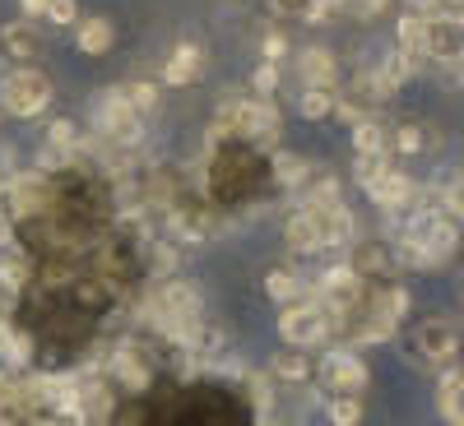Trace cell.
Returning <instances> with one entry per match:
<instances>
[{
    "instance_id": "cell-1",
    "label": "cell",
    "mask_w": 464,
    "mask_h": 426,
    "mask_svg": "<svg viewBox=\"0 0 464 426\" xmlns=\"http://www.w3.org/2000/svg\"><path fill=\"white\" fill-rule=\"evenodd\" d=\"M455 251V222L441 209H413L400 232V260L413 269H437Z\"/></svg>"
},
{
    "instance_id": "cell-2",
    "label": "cell",
    "mask_w": 464,
    "mask_h": 426,
    "mask_svg": "<svg viewBox=\"0 0 464 426\" xmlns=\"http://www.w3.org/2000/svg\"><path fill=\"white\" fill-rule=\"evenodd\" d=\"M353 241V213L343 204H302L288 218V246L297 255H312V251H330V246H348Z\"/></svg>"
},
{
    "instance_id": "cell-3",
    "label": "cell",
    "mask_w": 464,
    "mask_h": 426,
    "mask_svg": "<svg viewBox=\"0 0 464 426\" xmlns=\"http://www.w3.org/2000/svg\"><path fill=\"white\" fill-rule=\"evenodd\" d=\"M93 126H98L107 139H116V144H135V139L144 135V116L126 102L121 89H107V93H98V102H93Z\"/></svg>"
},
{
    "instance_id": "cell-4",
    "label": "cell",
    "mask_w": 464,
    "mask_h": 426,
    "mask_svg": "<svg viewBox=\"0 0 464 426\" xmlns=\"http://www.w3.org/2000/svg\"><path fill=\"white\" fill-rule=\"evenodd\" d=\"M52 102V84H47V74H37V70H14L0 80V107H5L10 116H37Z\"/></svg>"
},
{
    "instance_id": "cell-5",
    "label": "cell",
    "mask_w": 464,
    "mask_h": 426,
    "mask_svg": "<svg viewBox=\"0 0 464 426\" xmlns=\"http://www.w3.org/2000/svg\"><path fill=\"white\" fill-rule=\"evenodd\" d=\"M279 334H284V343H293L302 353V347L330 338V311H321V306H312V301H293L279 316Z\"/></svg>"
},
{
    "instance_id": "cell-6",
    "label": "cell",
    "mask_w": 464,
    "mask_h": 426,
    "mask_svg": "<svg viewBox=\"0 0 464 426\" xmlns=\"http://www.w3.org/2000/svg\"><path fill=\"white\" fill-rule=\"evenodd\" d=\"M321 384H330L334 394H358L367 384V366L353 353H330L321 362Z\"/></svg>"
},
{
    "instance_id": "cell-7",
    "label": "cell",
    "mask_w": 464,
    "mask_h": 426,
    "mask_svg": "<svg viewBox=\"0 0 464 426\" xmlns=\"http://www.w3.org/2000/svg\"><path fill=\"white\" fill-rule=\"evenodd\" d=\"M0 200H10L14 218H33V213L47 209L52 190H47V181H37V176H19V181H10L5 190H0Z\"/></svg>"
},
{
    "instance_id": "cell-8",
    "label": "cell",
    "mask_w": 464,
    "mask_h": 426,
    "mask_svg": "<svg viewBox=\"0 0 464 426\" xmlns=\"http://www.w3.org/2000/svg\"><path fill=\"white\" fill-rule=\"evenodd\" d=\"M413 347L428 362H446V357H455V347H459V329L450 320H428L413 334Z\"/></svg>"
},
{
    "instance_id": "cell-9",
    "label": "cell",
    "mask_w": 464,
    "mask_h": 426,
    "mask_svg": "<svg viewBox=\"0 0 464 426\" xmlns=\"http://www.w3.org/2000/svg\"><path fill=\"white\" fill-rule=\"evenodd\" d=\"M367 195L381 204V209H409L413 213V195H418V185L404 176V172H385V176H376L372 185H367Z\"/></svg>"
},
{
    "instance_id": "cell-10",
    "label": "cell",
    "mask_w": 464,
    "mask_h": 426,
    "mask_svg": "<svg viewBox=\"0 0 464 426\" xmlns=\"http://www.w3.org/2000/svg\"><path fill=\"white\" fill-rule=\"evenodd\" d=\"M297 70H302L306 89H325V93H334V56H330L325 47H312V52H302Z\"/></svg>"
},
{
    "instance_id": "cell-11",
    "label": "cell",
    "mask_w": 464,
    "mask_h": 426,
    "mask_svg": "<svg viewBox=\"0 0 464 426\" xmlns=\"http://www.w3.org/2000/svg\"><path fill=\"white\" fill-rule=\"evenodd\" d=\"M459 394H464V375H459V366H450V371L441 375V390H437V412H441L450 426L464 421V403H459Z\"/></svg>"
},
{
    "instance_id": "cell-12",
    "label": "cell",
    "mask_w": 464,
    "mask_h": 426,
    "mask_svg": "<svg viewBox=\"0 0 464 426\" xmlns=\"http://www.w3.org/2000/svg\"><path fill=\"white\" fill-rule=\"evenodd\" d=\"M400 56L409 65L428 56V19H418V14H404L400 19Z\"/></svg>"
},
{
    "instance_id": "cell-13",
    "label": "cell",
    "mask_w": 464,
    "mask_h": 426,
    "mask_svg": "<svg viewBox=\"0 0 464 426\" xmlns=\"http://www.w3.org/2000/svg\"><path fill=\"white\" fill-rule=\"evenodd\" d=\"M200 70H205V52H200V47H177V52H172V61H168V70H163V80L181 89V84L196 80Z\"/></svg>"
},
{
    "instance_id": "cell-14",
    "label": "cell",
    "mask_w": 464,
    "mask_h": 426,
    "mask_svg": "<svg viewBox=\"0 0 464 426\" xmlns=\"http://www.w3.org/2000/svg\"><path fill=\"white\" fill-rule=\"evenodd\" d=\"M43 163H47V167L74 163V126H70V121H56V126H52L47 148H43Z\"/></svg>"
},
{
    "instance_id": "cell-15",
    "label": "cell",
    "mask_w": 464,
    "mask_h": 426,
    "mask_svg": "<svg viewBox=\"0 0 464 426\" xmlns=\"http://www.w3.org/2000/svg\"><path fill=\"white\" fill-rule=\"evenodd\" d=\"M80 52H89V56L111 52V24L107 19H84L80 24Z\"/></svg>"
},
{
    "instance_id": "cell-16",
    "label": "cell",
    "mask_w": 464,
    "mask_h": 426,
    "mask_svg": "<svg viewBox=\"0 0 464 426\" xmlns=\"http://www.w3.org/2000/svg\"><path fill=\"white\" fill-rule=\"evenodd\" d=\"M24 362H28V338L0 320V366H24Z\"/></svg>"
},
{
    "instance_id": "cell-17",
    "label": "cell",
    "mask_w": 464,
    "mask_h": 426,
    "mask_svg": "<svg viewBox=\"0 0 464 426\" xmlns=\"http://www.w3.org/2000/svg\"><path fill=\"white\" fill-rule=\"evenodd\" d=\"M353 144H358V158H376V153H385V130L376 121H358L353 126Z\"/></svg>"
},
{
    "instance_id": "cell-18",
    "label": "cell",
    "mask_w": 464,
    "mask_h": 426,
    "mask_svg": "<svg viewBox=\"0 0 464 426\" xmlns=\"http://www.w3.org/2000/svg\"><path fill=\"white\" fill-rule=\"evenodd\" d=\"M0 43H5L10 56H33V52H37V33H33L28 24H10L5 33H0Z\"/></svg>"
},
{
    "instance_id": "cell-19",
    "label": "cell",
    "mask_w": 464,
    "mask_h": 426,
    "mask_svg": "<svg viewBox=\"0 0 464 426\" xmlns=\"http://www.w3.org/2000/svg\"><path fill=\"white\" fill-rule=\"evenodd\" d=\"M24 279H28V260H24L19 251H10V246H0V283L19 288Z\"/></svg>"
},
{
    "instance_id": "cell-20",
    "label": "cell",
    "mask_w": 464,
    "mask_h": 426,
    "mask_svg": "<svg viewBox=\"0 0 464 426\" xmlns=\"http://www.w3.org/2000/svg\"><path fill=\"white\" fill-rule=\"evenodd\" d=\"M306 371H312V366H306V357H302V353H293V347L275 357V375H279V380H293V384H302V380H306Z\"/></svg>"
},
{
    "instance_id": "cell-21",
    "label": "cell",
    "mask_w": 464,
    "mask_h": 426,
    "mask_svg": "<svg viewBox=\"0 0 464 426\" xmlns=\"http://www.w3.org/2000/svg\"><path fill=\"white\" fill-rule=\"evenodd\" d=\"M358 417H362V403L353 394H334L330 399V421L334 426H358Z\"/></svg>"
},
{
    "instance_id": "cell-22",
    "label": "cell",
    "mask_w": 464,
    "mask_h": 426,
    "mask_svg": "<svg viewBox=\"0 0 464 426\" xmlns=\"http://www.w3.org/2000/svg\"><path fill=\"white\" fill-rule=\"evenodd\" d=\"M275 172H279L284 185H297V181H306V172H312V167H306L302 158H293V153H279V158H275Z\"/></svg>"
},
{
    "instance_id": "cell-23",
    "label": "cell",
    "mask_w": 464,
    "mask_h": 426,
    "mask_svg": "<svg viewBox=\"0 0 464 426\" xmlns=\"http://www.w3.org/2000/svg\"><path fill=\"white\" fill-rule=\"evenodd\" d=\"M334 107V93H325V89H306L302 93V116H312V121H316V116H325Z\"/></svg>"
},
{
    "instance_id": "cell-24",
    "label": "cell",
    "mask_w": 464,
    "mask_h": 426,
    "mask_svg": "<svg viewBox=\"0 0 464 426\" xmlns=\"http://www.w3.org/2000/svg\"><path fill=\"white\" fill-rule=\"evenodd\" d=\"M121 93H126V102H130V107H135L140 116H149V111H153V102H159V93H153V84H126Z\"/></svg>"
},
{
    "instance_id": "cell-25",
    "label": "cell",
    "mask_w": 464,
    "mask_h": 426,
    "mask_svg": "<svg viewBox=\"0 0 464 426\" xmlns=\"http://www.w3.org/2000/svg\"><path fill=\"white\" fill-rule=\"evenodd\" d=\"M269 297H279V301H293L297 292H302V283H297V274H284V269H279V274H269Z\"/></svg>"
},
{
    "instance_id": "cell-26",
    "label": "cell",
    "mask_w": 464,
    "mask_h": 426,
    "mask_svg": "<svg viewBox=\"0 0 464 426\" xmlns=\"http://www.w3.org/2000/svg\"><path fill=\"white\" fill-rule=\"evenodd\" d=\"M116 371H121V380L126 384H149V371L135 362V353H116V362H111Z\"/></svg>"
},
{
    "instance_id": "cell-27",
    "label": "cell",
    "mask_w": 464,
    "mask_h": 426,
    "mask_svg": "<svg viewBox=\"0 0 464 426\" xmlns=\"http://www.w3.org/2000/svg\"><path fill=\"white\" fill-rule=\"evenodd\" d=\"M391 172V163H385V153H376V158H358V181L362 185H372L376 176H385Z\"/></svg>"
},
{
    "instance_id": "cell-28",
    "label": "cell",
    "mask_w": 464,
    "mask_h": 426,
    "mask_svg": "<svg viewBox=\"0 0 464 426\" xmlns=\"http://www.w3.org/2000/svg\"><path fill=\"white\" fill-rule=\"evenodd\" d=\"M52 24H74V14H80V10H74V0H47V10H43Z\"/></svg>"
},
{
    "instance_id": "cell-29",
    "label": "cell",
    "mask_w": 464,
    "mask_h": 426,
    "mask_svg": "<svg viewBox=\"0 0 464 426\" xmlns=\"http://www.w3.org/2000/svg\"><path fill=\"white\" fill-rule=\"evenodd\" d=\"M246 384H251V399H256V408H269V403H275V390H269V380H265V375H251Z\"/></svg>"
},
{
    "instance_id": "cell-30",
    "label": "cell",
    "mask_w": 464,
    "mask_h": 426,
    "mask_svg": "<svg viewBox=\"0 0 464 426\" xmlns=\"http://www.w3.org/2000/svg\"><path fill=\"white\" fill-rule=\"evenodd\" d=\"M275 84H279V70L265 61V65L256 70V89H260V98H265V93H275Z\"/></svg>"
},
{
    "instance_id": "cell-31",
    "label": "cell",
    "mask_w": 464,
    "mask_h": 426,
    "mask_svg": "<svg viewBox=\"0 0 464 426\" xmlns=\"http://www.w3.org/2000/svg\"><path fill=\"white\" fill-rule=\"evenodd\" d=\"M284 52H288V43H284V37H279V33H269V37H265V61H269V65H275V61L284 56Z\"/></svg>"
},
{
    "instance_id": "cell-32",
    "label": "cell",
    "mask_w": 464,
    "mask_h": 426,
    "mask_svg": "<svg viewBox=\"0 0 464 426\" xmlns=\"http://www.w3.org/2000/svg\"><path fill=\"white\" fill-rule=\"evenodd\" d=\"M418 144H422V139H418V130H413V126H404V130L395 135V148H404V153H413Z\"/></svg>"
},
{
    "instance_id": "cell-33",
    "label": "cell",
    "mask_w": 464,
    "mask_h": 426,
    "mask_svg": "<svg viewBox=\"0 0 464 426\" xmlns=\"http://www.w3.org/2000/svg\"><path fill=\"white\" fill-rule=\"evenodd\" d=\"M5 185H10V148L0 144V190H5Z\"/></svg>"
},
{
    "instance_id": "cell-34",
    "label": "cell",
    "mask_w": 464,
    "mask_h": 426,
    "mask_svg": "<svg viewBox=\"0 0 464 426\" xmlns=\"http://www.w3.org/2000/svg\"><path fill=\"white\" fill-rule=\"evenodd\" d=\"M43 10H47V0H24V14H33V19H37Z\"/></svg>"
},
{
    "instance_id": "cell-35",
    "label": "cell",
    "mask_w": 464,
    "mask_h": 426,
    "mask_svg": "<svg viewBox=\"0 0 464 426\" xmlns=\"http://www.w3.org/2000/svg\"><path fill=\"white\" fill-rule=\"evenodd\" d=\"M265 426H288V421H279V417H265Z\"/></svg>"
},
{
    "instance_id": "cell-36",
    "label": "cell",
    "mask_w": 464,
    "mask_h": 426,
    "mask_svg": "<svg viewBox=\"0 0 464 426\" xmlns=\"http://www.w3.org/2000/svg\"><path fill=\"white\" fill-rule=\"evenodd\" d=\"M33 426H70V421H33Z\"/></svg>"
},
{
    "instance_id": "cell-37",
    "label": "cell",
    "mask_w": 464,
    "mask_h": 426,
    "mask_svg": "<svg viewBox=\"0 0 464 426\" xmlns=\"http://www.w3.org/2000/svg\"><path fill=\"white\" fill-rule=\"evenodd\" d=\"M441 5H450V10H459V0H441Z\"/></svg>"
}]
</instances>
